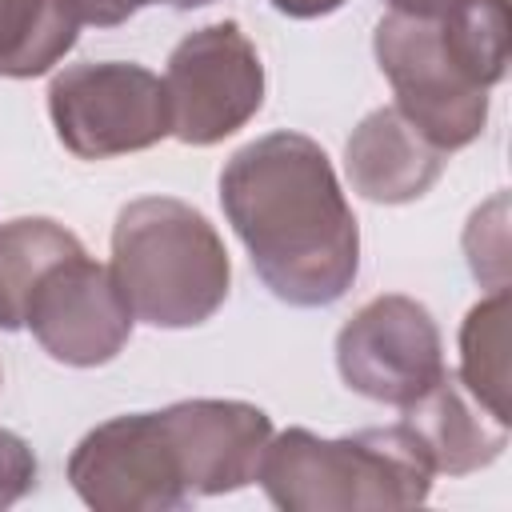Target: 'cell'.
<instances>
[{
  "label": "cell",
  "instance_id": "cell-13",
  "mask_svg": "<svg viewBox=\"0 0 512 512\" xmlns=\"http://www.w3.org/2000/svg\"><path fill=\"white\" fill-rule=\"evenodd\" d=\"M80 36L72 0H0V76L32 80L52 72Z\"/></svg>",
  "mask_w": 512,
  "mask_h": 512
},
{
  "label": "cell",
  "instance_id": "cell-14",
  "mask_svg": "<svg viewBox=\"0 0 512 512\" xmlns=\"http://www.w3.org/2000/svg\"><path fill=\"white\" fill-rule=\"evenodd\" d=\"M80 248V236L48 216H16L0 224V332L24 328L36 280Z\"/></svg>",
  "mask_w": 512,
  "mask_h": 512
},
{
  "label": "cell",
  "instance_id": "cell-5",
  "mask_svg": "<svg viewBox=\"0 0 512 512\" xmlns=\"http://www.w3.org/2000/svg\"><path fill=\"white\" fill-rule=\"evenodd\" d=\"M72 492L96 512H176L192 504L188 468L168 412H124L92 432L68 456Z\"/></svg>",
  "mask_w": 512,
  "mask_h": 512
},
{
  "label": "cell",
  "instance_id": "cell-17",
  "mask_svg": "<svg viewBox=\"0 0 512 512\" xmlns=\"http://www.w3.org/2000/svg\"><path fill=\"white\" fill-rule=\"evenodd\" d=\"M36 476H40V464L32 444L12 428H0V508H12L16 500H24L36 488Z\"/></svg>",
  "mask_w": 512,
  "mask_h": 512
},
{
  "label": "cell",
  "instance_id": "cell-10",
  "mask_svg": "<svg viewBox=\"0 0 512 512\" xmlns=\"http://www.w3.org/2000/svg\"><path fill=\"white\" fill-rule=\"evenodd\" d=\"M188 468V492L224 496L256 480L264 444L272 440V416L248 400H176L164 408Z\"/></svg>",
  "mask_w": 512,
  "mask_h": 512
},
{
  "label": "cell",
  "instance_id": "cell-12",
  "mask_svg": "<svg viewBox=\"0 0 512 512\" xmlns=\"http://www.w3.org/2000/svg\"><path fill=\"white\" fill-rule=\"evenodd\" d=\"M400 412V424L412 432L432 472L440 476L480 472L508 448V424L496 420L480 400H472L448 368L428 392H420Z\"/></svg>",
  "mask_w": 512,
  "mask_h": 512
},
{
  "label": "cell",
  "instance_id": "cell-2",
  "mask_svg": "<svg viewBox=\"0 0 512 512\" xmlns=\"http://www.w3.org/2000/svg\"><path fill=\"white\" fill-rule=\"evenodd\" d=\"M112 276L136 320L196 328L224 308L232 260L200 208L176 196H140L112 224Z\"/></svg>",
  "mask_w": 512,
  "mask_h": 512
},
{
  "label": "cell",
  "instance_id": "cell-7",
  "mask_svg": "<svg viewBox=\"0 0 512 512\" xmlns=\"http://www.w3.org/2000/svg\"><path fill=\"white\" fill-rule=\"evenodd\" d=\"M172 136L188 148H212L236 136L264 104V64L236 20L188 32L164 72Z\"/></svg>",
  "mask_w": 512,
  "mask_h": 512
},
{
  "label": "cell",
  "instance_id": "cell-3",
  "mask_svg": "<svg viewBox=\"0 0 512 512\" xmlns=\"http://www.w3.org/2000/svg\"><path fill=\"white\" fill-rule=\"evenodd\" d=\"M432 464L404 424L360 428L352 436H316L284 428L264 444L256 480L284 512H356L412 508L432 492Z\"/></svg>",
  "mask_w": 512,
  "mask_h": 512
},
{
  "label": "cell",
  "instance_id": "cell-1",
  "mask_svg": "<svg viewBox=\"0 0 512 512\" xmlns=\"http://www.w3.org/2000/svg\"><path fill=\"white\" fill-rule=\"evenodd\" d=\"M220 208L276 300L328 308L356 284L360 224L312 136L280 128L232 152L220 172Z\"/></svg>",
  "mask_w": 512,
  "mask_h": 512
},
{
  "label": "cell",
  "instance_id": "cell-4",
  "mask_svg": "<svg viewBox=\"0 0 512 512\" xmlns=\"http://www.w3.org/2000/svg\"><path fill=\"white\" fill-rule=\"evenodd\" d=\"M48 116L60 144L80 160L144 152L172 136L164 80L132 60L60 68L48 84Z\"/></svg>",
  "mask_w": 512,
  "mask_h": 512
},
{
  "label": "cell",
  "instance_id": "cell-11",
  "mask_svg": "<svg viewBox=\"0 0 512 512\" xmlns=\"http://www.w3.org/2000/svg\"><path fill=\"white\" fill-rule=\"evenodd\" d=\"M448 152L436 148L396 104L372 108L344 144V168L352 192L372 204L420 200L444 172Z\"/></svg>",
  "mask_w": 512,
  "mask_h": 512
},
{
  "label": "cell",
  "instance_id": "cell-15",
  "mask_svg": "<svg viewBox=\"0 0 512 512\" xmlns=\"http://www.w3.org/2000/svg\"><path fill=\"white\" fill-rule=\"evenodd\" d=\"M456 380L480 400L496 420L512 428L508 416V288L480 300L460 324V372Z\"/></svg>",
  "mask_w": 512,
  "mask_h": 512
},
{
  "label": "cell",
  "instance_id": "cell-6",
  "mask_svg": "<svg viewBox=\"0 0 512 512\" xmlns=\"http://www.w3.org/2000/svg\"><path fill=\"white\" fill-rule=\"evenodd\" d=\"M380 72L396 108L444 152L468 148L488 124V88H480L440 36L436 16L388 12L372 32Z\"/></svg>",
  "mask_w": 512,
  "mask_h": 512
},
{
  "label": "cell",
  "instance_id": "cell-16",
  "mask_svg": "<svg viewBox=\"0 0 512 512\" xmlns=\"http://www.w3.org/2000/svg\"><path fill=\"white\" fill-rule=\"evenodd\" d=\"M440 36L460 60V68L480 84L492 88L508 72V0H452L440 16Z\"/></svg>",
  "mask_w": 512,
  "mask_h": 512
},
{
  "label": "cell",
  "instance_id": "cell-18",
  "mask_svg": "<svg viewBox=\"0 0 512 512\" xmlns=\"http://www.w3.org/2000/svg\"><path fill=\"white\" fill-rule=\"evenodd\" d=\"M72 4H76L80 24L116 28V24H124L128 16H136L140 8H148V4H168V8L188 12V8H204V4H212V0H72Z\"/></svg>",
  "mask_w": 512,
  "mask_h": 512
},
{
  "label": "cell",
  "instance_id": "cell-8",
  "mask_svg": "<svg viewBox=\"0 0 512 512\" xmlns=\"http://www.w3.org/2000/svg\"><path fill=\"white\" fill-rule=\"evenodd\" d=\"M336 368L364 400L404 408L444 376L440 328L404 292L372 296L336 332Z\"/></svg>",
  "mask_w": 512,
  "mask_h": 512
},
{
  "label": "cell",
  "instance_id": "cell-9",
  "mask_svg": "<svg viewBox=\"0 0 512 512\" xmlns=\"http://www.w3.org/2000/svg\"><path fill=\"white\" fill-rule=\"evenodd\" d=\"M132 308L112 276V264H96L84 248L56 260L32 288L24 328L36 344L68 368H100L116 360L132 336Z\"/></svg>",
  "mask_w": 512,
  "mask_h": 512
},
{
  "label": "cell",
  "instance_id": "cell-20",
  "mask_svg": "<svg viewBox=\"0 0 512 512\" xmlns=\"http://www.w3.org/2000/svg\"><path fill=\"white\" fill-rule=\"evenodd\" d=\"M452 0H388L392 12H404V16H440Z\"/></svg>",
  "mask_w": 512,
  "mask_h": 512
},
{
  "label": "cell",
  "instance_id": "cell-19",
  "mask_svg": "<svg viewBox=\"0 0 512 512\" xmlns=\"http://www.w3.org/2000/svg\"><path fill=\"white\" fill-rule=\"evenodd\" d=\"M276 12H284V16H292V20H320V16H328V12H336V8H344L348 0H268Z\"/></svg>",
  "mask_w": 512,
  "mask_h": 512
}]
</instances>
